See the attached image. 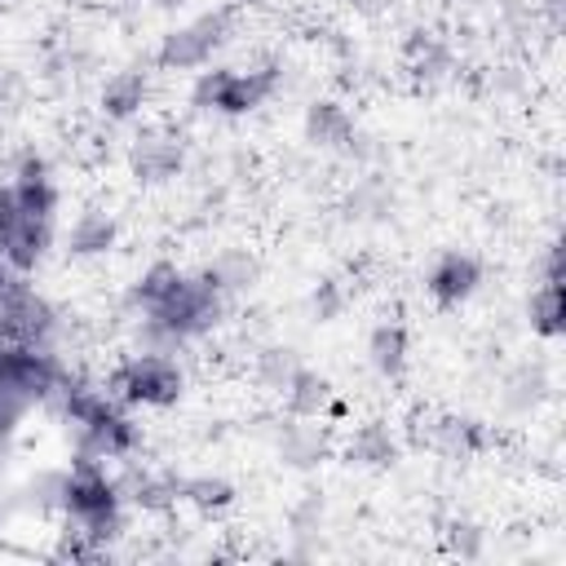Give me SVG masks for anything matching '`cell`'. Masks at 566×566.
I'll return each instance as SVG.
<instances>
[{"mask_svg": "<svg viewBox=\"0 0 566 566\" xmlns=\"http://www.w3.org/2000/svg\"><path fill=\"white\" fill-rule=\"evenodd\" d=\"M279 84H283V57H274V53L252 57L243 66H203V71H195L190 106L199 115L239 119V115L261 111L279 93Z\"/></svg>", "mask_w": 566, "mask_h": 566, "instance_id": "cell-1", "label": "cell"}, {"mask_svg": "<svg viewBox=\"0 0 566 566\" xmlns=\"http://www.w3.org/2000/svg\"><path fill=\"white\" fill-rule=\"evenodd\" d=\"M239 31V4L221 0L177 27H168L155 44V66L159 71H177V75H195L203 66H212V57L234 40Z\"/></svg>", "mask_w": 566, "mask_h": 566, "instance_id": "cell-2", "label": "cell"}, {"mask_svg": "<svg viewBox=\"0 0 566 566\" xmlns=\"http://www.w3.org/2000/svg\"><path fill=\"white\" fill-rule=\"evenodd\" d=\"M106 389L124 402V407H177L186 394V367L177 363V354H155V349H133L115 363V371L106 376Z\"/></svg>", "mask_w": 566, "mask_h": 566, "instance_id": "cell-3", "label": "cell"}, {"mask_svg": "<svg viewBox=\"0 0 566 566\" xmlns=\"http://www.w3.org/2000/svg\"><path fill=\"white\" fill-rule=\"evenodd\" d=\"M142 451V424L133 420V407H124L115 394L80 424H71V460L93 464H124Z\"/></svg>", "mask_w": 566, "mask_h": 566, "instance_id": "cell-4", "label": "cell"}, {"mask_svg": "<svg viewBox=\"0 0 566 566\" xmlns=\"http://www.w3.org/2000/svg\"><path fill=\"white\" fill-rule=\"evenodd\" d=\"M482 279H486V265L478 252L469 248H447L429 261L424 270V292L438 310H460L469 305L478 292H482Z\"/></svg>", "mask_w": 566, "mask_h": 566, "instance_id": "cell-5", "label": "cell"}, {"mask_svg": "<svg viewBox=\"0 0 566 566\" xmlns=\"http://www.w3.org/2000/svg\"><path fill=\"white\" fill-rule=\"evenodd\" d=\"M124 159L142 186H168L186 172V137L172 128H159V124L142 128V133H133Z\"/></svg>", "mask_w": 566, "mask_h": 566, "instance_id": "cell-6", "label": "cell"}, {"mask_svg": "<svg viewBox=\"0 0 566 566\" xmlns=\"http://www.w3.org/2000/svg\"><path fill=\"white\" fill-rule=\"evenodd\" d=\"M301 137L314 146V150H327V155H363L367 137L363 128L354 124V115L336 102V97H314L301 115Z\"/></svg>", "mask_w": 566, "mask_h": 566, "instance_id": "cell-7", "label": "cell"}, {"mask_svg": "<svg viewBox=\"0 0 566 566\" xmlns=\"http://www.w3.org/2000/svg\"><path fill=\"white\" fill-rule=\"evenodd\" d=\"M9 195L18 208L44 217V221H57V208H62V195H57V181H53V168L40 150H22L4 177Z\"/></svg>", "mask_w": 566, "mask_h": 566, "instance_id": "cell-8", "label": "cell"}, {"mask_svg": "<svg viewBox=\"0 0 566 566\" xmlns=\"http://www.w3.org/2000/svg\"><path fill=\"white\" fill-rule=\"evenodd\" d=\"M115 243H119V221H115V212L102 208V203L80 208V212L71 217L66 234H62V252H66L71 261H97V256H111Z\"/></svg>", "mask_w": 566, "mask_h": 566, "instance_id": "cell-9", "label": "cell"}, {"mask_svg": "<svg viewBox=\"0 0 566 566\" xmlns=\"http://www.w3.org/2000/svg\"><path fill=\"white\" fill-rule=\"evenodd\" d=\"M274 455L279 464L287 469H318L327 455H332V433L323 429V420H301V416H287L274 424Z\"/></svg>", "mask_w": 566, "mask_h": 566, "instance_id": "cell-10", "label": "cell"}, {"mask_svg": "<svg viewBox=\"0 0 566 566\" xmlns=\"http://www.w3.org/2000/svg\"><path fill=\"white\" fill-rule=\"evenodd\" d=\"M429 451L433 455H442V460H478L486 447H491V429L482 424V420H473V416H455V411H447V416H433V424H429Z\"/></svg>", "mask_w": 566, "mask_h": 566, "instance_id": "cell-11", "label": "cell"}, {"mask_svg": "<svg viewBox=\"0 0 566 566\" xmlns=\"http://www.w3.org/2000/svg\"><path fill=\"white\" fill-rule=\"evenodd\" d=\"M146 97H150V71L146 66H119L102 80V93H97V106L111 124H128L146 111Z\"/></svg>", "mask_w": 566, "mask_h": 566, "instance_id": "cell-12", "label": "cell"}, {"mask_svg": "<svg viewBox=\"0 0 566 566\" xmlns=\"http://www.w3.org/2000/svg\"><path fill=\"white\" fill-rule=\"evenodd\" d=\"M407 363H411V332H407V323H398V318L376 323L367 332V367L380 380H402Z\"/></svg>", "mask_w": 566, "mask_h": 566, "instance_id": "cell-13", "label": "cell"}, {"mask_svg": "<svg viewBox=\"0 0 566 566\" xmlns=\"http://www.w3.org/2000/svg\"><path fill=\"white\" fill-rule=\"evenodd\" d=\"M199 274H203L226 301H234V296H243V292L256 283L261 265H256V256H252L248 248H221V252H212V256L199 265Z\"/></svg>", "mask_w": 566, "mask_h": 566, "instance_id": "cell-14", "label": "cell"}, {"mask_svg": "<svg viewBox=\"0 0 566 566\" xmlns=\"http://www.w3.org/2000/svg\"><path fill=\"white\" fill-rule=\"evenodd\" d=\"M345 464L354 469H389L398 460V438L385 420H367V424H354V433L345 438Z\"/></svg>", "mask_w": 566, "mask_h": 566, "instance_id": "cell-15", "label": "cell"}, {"mask_svg": "<svg viewBox=\"0 0 566 566\" xmlns=\"http://www.w3.org/2000/svg\"><path fill=\"white\" fill-rule=\"evenodd\" d=\"M279 398H283V411H287V416L323 420V416L332 411V402H336V389H332V380H327V376H318V371H310V367L301 363V367H296V376L287 380V389H283Z\"/></svg>", "mask_w": 566, "mask_h": 566, "instance_id": "cell-16", "label": "cell"}, {"mask_svg": "<svg viewBox=\"0 0 566 566\" xmlns=\"http://www.w3.org/2000/svg\"><path fill=\"white\" fill-rule=\"evenodd\" d=\"M62 491H66V464L62 469H35L22 486H13V500H18V513L57 517L62 513Z\"/></svg>", "mask_w": 566, "mask_h": 566, "instance_id": "cell-17", "label": "cell"}, {"mask_svg": "<svg viewBox=\"0 0 566 566\" xmlns=\"http://www.w3.org/2000/svg\"><path fill=\"white\" fill-rule=\"evenodd\" d=\"M239 500V486L226 473H186L177 482V504H190L199 513H226Z\"/></svg>", "mask_w": 566, "mask_h": 566, "instance_id": "cell-18", "label": "cell"}, {"mask_svg": "<svg viewBox=\"0 0 566 566\" xmlns=\"http://www.w3.org/2000/svg\"><path fill=\"white\" fill-rule=\"evenodd\" d=\"M526 327H531V336H539V340H557V336H562V283L539 279V283L526 292Z\"/></svg>", "mask_w": 566, "mask_h": 566, "instance_id": "cell-19", "label": "cell"}, {"mask_svg": "<svg viewBox=\"0 0 566 566\" xmlns=\"http://www.w3.org/2000/svg\"><path fill=\"white\" fill-rule=\"evenodd\" d=\"M544 389H548L544 367H539V363H522V367H513V371L504 376V394H500V402H504V411L526 416V411H535V407H539Z\"/></svg>", "mask_w": 566, "mask_h": 566, "instance_id": "cell-20", "label": "cell"}, {"mask_svg": "<svg viewBox=\"0 0 566 566\" xmlns=\"http://www.w3.org/2000/svg\"><path fill=\"white\" fill-rule=\"evenodd\" d=\"M296 367H301V354H296V349H287V345H265V349L256 354V385H261L265 394H283L287 380L296 376Z\"/></svg>", "mask_w": 566, "mask_h": 566, "instance_id": "cell-21", "label": "cell"}, {"mask_svg": "<svg viewBox=\"0 0 566 566\" xmlns=\"http://www.w3.org/2000/svg\"><path fill=\"white\" fill-rule=\"evenodd\" d=\"M389 186L380 181V177H358L354 181V190H349V199H345V208H349V217H358V221H380L385 212H389Z\"/></svg>", "mask_w": 566, "mask_h": 566, "instance_id": "cell-22", "label": "cell"}, {"mask_svg": "<svg viewBox=\"0 0 566 566\" xmlns=\"http://www.w3.org/2000/svg\"><path fill=\"white\" fill-rule=\"evenodd\" d=\"M442 539H447V553H451V557H469V562L482 557V548H486V531H482L478 522H469V517L447 522Z\"/></svg>", "mask_w": 566, "mask_h": 566, "instance_id": "cell-23", "label": "cell"}, {"mask_svg": "<svg viewBox=\"0 0 566 566\" xmlns=\"http://www.w3.org/2000/svg\"><path fill=\"white\" fill-rule=\"evenodd\" d=\"M411 49L420 53V57H416V71H420L424 80H438V75L451 71V53H447V44H438L433 35H416Z\"/></svg>", "mask_w": 566, "mask_h": 566, "instance_id": "cell-24", "label": "cell"}, {"mask_svg": "<svg viewBox=\"0 0 566 566\" xmlns=\"http://www.w3.org/2000/svg\"><path fill=\"white\" fill-rule=\"evenodd\" d=\"M310 310H314L318 323H332V318L345 310V287H340L336 279H323V283L314 287V296H310Z\"/></svg>", "mask_w": 566, "mask_h": 566, "instance_id": "cell-25", "label": "cell"}, {"mask_svg": "<svg viewBox=\"0 0 566 566\" xmlns=\"http://www.w3.org/2000/svg\"><path fill=\"white\" fill-rule=\"evenodd\" d=\"M287 522H292L296 535H314V531L323 526V500H318V491H305V500L292 509Z\"/></svg>", "mask_w": 566, "mask_h": 566, "instance_id": "cell-26", "label": "cell"}, {"mask_svg": "<svg viewBox=\"0 0 566 566\" xmlns=\"http://www.w3.org/2000/svg\"><path fill=\"white\" fill-rule=\"evenodd\" d=\"M150 4H159V9H172V4H181V0H150Z\"/></svg>", "mask_w": 566, "mask_h": 566, "instance_id": "cell-27", "label": "cell"}, {"mask_svg": "<svg viewBox=\"0 0 566 566\" xmlns=\"http://www.w3.org/2000/svg\"><path fill=\"white\" fill-rule=\"evenodd\" d=\"M234 4H239V9H243V4H270V0H234Z\"/></svg>", "mask_w": 566, "mask_h": 566, "instance_id": "cell-28", "label": "cell"}]
</instances>
